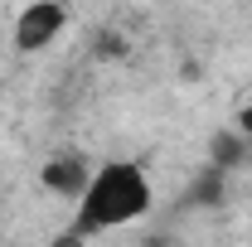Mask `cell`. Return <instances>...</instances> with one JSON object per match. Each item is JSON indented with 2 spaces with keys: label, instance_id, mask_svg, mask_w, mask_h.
I'll return each mask as SVG.
<instances>
[{
  "label": "cell",
  "instance_id": "cell-1",
  "mask_svg": "<svg viewBox=\"0 0 252 247\" xmlns=\"http://www.w3.org/2000/svg\"><path fill=\"white\" fill-rule=\"evenodd\" d=\"M151 204H156V189L136 160H102V165H93L88 189L73 204V233L97 238V233L126 228L151 214Z\"/></svg>",
  "mask_w": 252,
  "mask_h": 247
},
{
  "label": "cell",
  "instance_id": "cell-2",
  "mask_svg": "<svg viewBox=\"0 0 252 247\" xmlns=\"http://www.w3.org/2000/svg\"><path fill=\"white\" fill-rule=\"evenodd\" d=\"M68 30V5L63 0H30L15 25H10V39L20 54H44L49 44H59V34Z\"/></svg>",
  "mask_w": 252,
  "mask_h": 247
},
{
  "label": "cell",
  "instance_id": "cell-3",
  "mask_svg": "<svg viewBox=\"0 0 252 247\" xmlns=\"http://www.w3.org/2000/svg\"><path fill=\"white\" fill-rule=\"evenodd\" d=\"M88 175H93V165H88L83 155H49V160L39 165V185L49 189V194L73 199V204H78V194L88 189Z\"/></svg>",
  "mask_w": 252,
  "mask_h": 247
},
{
  "label": "cell",
  "instance_id": "cell-4",
  "mask_svg": "<svg viewBox=\"0 0 252 247\" xmlns=\"http://www.w3.org/2000/svg\"><path fill=\"white\" fill-rule=\"evenodd\" d=\"M223 199H228V175L214 170V165H204V170L189 180V189H185V209L214 214V209H223Z\"/></svg>",
  "mask_w": 252,
  "mask_h": 247
},
{
  "label": "cell",
  "instance_id": "cell-5",
  "mask_svg": "<svg viewBox=\"0 0 252 247\" xmlns=\"http://www.w3.org/2000/svg\"><path fill=\"white\" fill-rule=\"evenodd\" d=\"M243 160H248V141H243L238 131H214V136H209V165H214V170L233 175Z\"/></svg>",
  "mask_w": 252,
  "mask_h": 247
},
{
  "label": "cell",
  "instance_id": "cell-6",
  "mask_svg": "<svg viewBox=\"0 0 252 247\" xmlns=\"http://www.w3.org/2000/svg\"><path fill=\"white\" fill-rule=\"evenodd\" d=\"M136 247H185V238H180L175 228H151V233H146Z\"/></svg>",
  "mask_w": 252,
  "mask_h": 247
},
{
  "label": "cell",
  "instance_id": "cell-7",
  "mask_svg": "<svg viewBox=\"0 0 252 247\" xmlns=\"http://www.w3.org/2000/svg\"><path fill=\"white\" fill-rule=\"evenodd\" d=\"M233 131H238L243 141H252V107H243V112H238V126H233Z\"/></svg>",
  "mask_w": 252,
  "mask_h": 247
},
{
  "label": "cell",
  "instance_id": "cell-8",
  "mask_svg": "<svg viewBox=\"0 0 252 247\" xmlns=\"http://www.w3.org/2000/svg\"><path fill=\"white\" fill-rule=\"evenodd\" d=\"M49 247H88V238H83V233H73V228H68V233H63V238H54V243Z\"/></svg>",
  "mask_w": 252,
  "mask_h": 247
}]
</instances>
